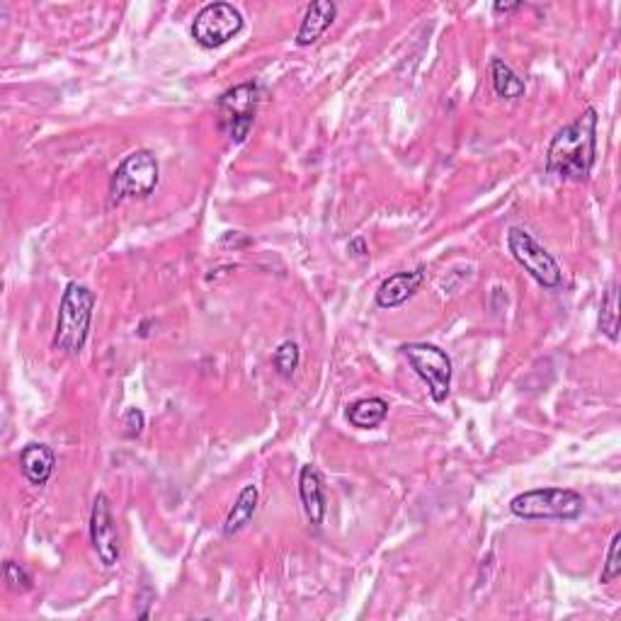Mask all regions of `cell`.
<instances>
[{
	"label": "cell",
	"instance_id": "6da1fadb",
	"mask_svg": "<svg viewBox=\"0 0 621 621\" xmlns=\"http://www.w3.org/2000/svg\"><path fill=\"white\" fill-rule=\"evenodd\" d=\"M597 122V110L588 107L571 124L558 129L546 148V173L561 180H588L597 161Z\"/></svg>",
	"mask_w": 621,
	"mask_h": 621
},
{
	"label": "cell",
	"instance_id": "7a4b0ae2",
	"mask_svg": "<svg viewBox=\"0 0 621 621\" xmlns=\"http://www.w3.org/2000/svg\"><path fill=\"white\" fill-rule=\"evenodd\" d=\"M95 294L85 284L68 282L59 301V316H56L54 347L68 357H78L83 352L93 323Z\"/></svg>",
	"mask_w": 621,
	"mask_h": 621
},
{
	"label": "cell",
	"instance_id": "3957f363",
	"mask_svg": "<svg viewBox=\"0 0 621 621\" xmlns=\"http://www.w3.org/2000/svg\"><path fill=\"white\" fill-rule=\"evenodd\" d=\"M510 512L520 520H578L585 498L571 488H534L510 500Z\"/></svg>",
	"mask_w": 621,
	"mask_h": 621
},
{
	"label": "cell",
	"instance_id": "277c9868",
	"mask_svg": "<svg viewBox=\"0 0 621 621\" xmlns=\"http://www.w3.org/2000/svg\"><path fill=\"white\" fill-rule=\"evenodd\" d=\"M161 180V165L158 158L146 148L124 156V161L117 165L110 180V204L119 207L127 199H144L153 195Z\"/></svg>",
	"mask_w": 621,
	"mask_h": 621
},
{
	"label": "cell",
	"instance_id": "5b68a950",
	"mask_svg": "<svg viewBox=\"0 0 621 621\" xmlns=\"http://www.w3.org/2000/svg\"><path fill=\"white\" fill-rule=\"evenodd\" d=\"M262 95H265L262 85L250 81L236 85V88H229L221 95L219 102H216L219 127L233 144H243L248 139L250 129L255 124V115H258Z\"/></svg>",
	"mask_w": 621,
	"mask_h": 621
},
{
	"label": "cell",
	"instance_id": "8992f818",
	"mask_svg": "<svg viewBox=\"0 0 621 621\" xmlns=\"http://www.w3.org/2000/svg\"><path fill=\"white\" fill-rule=\"evenodd\" d=\"M507 250L524 267V272L544 289H558L563 284V272L556 258L529 231L512 226L507 231Z\"/></svg>",
	"mask_w": 621,
	"mask_h": 621
},
{
	"label": "cell",
	"instance_id": "52a82bcc",
	"mask_svg": "<svg viewBox=\"0 0 621 621\" xmlns=\"http://www.w3.org/2000/svg\"><path fill=\"white\" fill-rule=\"evenodd\" d=\"M403 355L413 372L427 384L430 398L435 403H444L452 386V357L442 347L430 343H408L403 345Z\"/></svg>",
	"mask_w": 621,
	"mask_h": 621
},
{
	"label": "cell",
	"instance_id": "ba28073f",
	"mask_svg": "<svg viewBox=\"0 0 621 621\" xmlns=\"http://www.w3.org/2000/svg\"><path fill=\"white\" fill-rule=\"evenodd\" d=\"M243 32L241 10L231 3H209L195 15L192 39L202 49H219Z\"/></svg>",
	"mask_w": 621,
	"mask_h": 621
},
{
	"label": "cell",
	"instance_id": "9c48e42d",
	"mask_svg": "<svg viewBox=\"0 0 621 621\" xmlns=\"http://www.w3.org/2000/svg\"><path fill=\"white\" fill-rule=\"evenodd\" d=\"M90 541H93V549L102 566L115 568L119 563V556H122V544H119L110 498L105 493L95 495L93 512H90Z\"/></svg>",
	"mask_w": 621,
	"mask_h": 621
},
{
	"label": "cell",
	"instance_id": "30bf717a",
	"mask_svg": "<svg viewBox=\"0 0 621 621\" xmlns=\"http://www.w3.org/2000/svg\"><path fill=\"white\" fill-rule=\"evenodd\" d=\"M425 282V267L420 265L413 272H396V275L386 277L381 287L376 289V306L379 309H396V306L406 304V301L420 289Z\"/></svg>",
	"mask_w": 621,
	"mask_h": 621
},
{
	"label": "cell",
	"instance_id": "8fae6325",
	"mask_svg": "<svg viewBox=\"0 0 621 621\" xmlns=\"http://www.w3.org/2000/svg\"><path fill=\"white\" fill-rule=\"evenodd\" d=\"M338 17V5L333 0H316L306 8L299 32H296V47H311L326 34V30Z\"/></svg>",
	"mask_w": 621,
	"mask_h": 621
},
{
	"label": "cell",
	"instance_id": "7c38bea8",
	"mask_svg": "<svg viewBox=\"0 0 621 621\" xmlns=\"http://www.w3.org/2000/svg\"><path fill=\"white\" fill-rule=\"evenodd\" d=\"M299 498L304 505L306 517L313 527H321L326 520V491H323V478L313 466H301L299 474Z\"/></svg>",
	"mask_w": 621,
	"mask_h": 621
},
{
	"label": "cell",
	"instance_id": "4fadbf2b",
	"mask_svg": "<svg viewBox=\"0 0 621 621\" xmlns=\"http://www.w3.org/2000/svg\"><path fill=\"white\" fill-rule=\"evenodd\" d=\"M56 454L49 444L32 442L20 452V471L32 486H47L51 474H54Z\"/></svg>",
	"mask_w": 621,
	"mask_h": 621
},
{
	"label": "cell",
	"instance_id": "5bb4252c",
	"mask_svg": "<svg viewBox=\"0 0 621 621\" xmlns=\"http://www.w3.org/2000/svg\"><path fill=\"white\" fill-rule=\"evenodd\" d=\"M258 500H260L258 486H253V483L238 493L236 503H233L229 515H226L224 520V537H236V534H241L243 529L248 527L250 520L255 517V512H258Z\"/></svg>",
	"mask_w": 621,
	"mask_h": 621
},
{
	"label": "cell",
	"instance_id": "9a60e30c",
	"mask_svg": "<svg viewBox=\"0 0 621 621\" xmlns=\"http://www.w3.org/2000/svg\"><path fill=\"white\" fill-rule=\"evenodd\" d=\"M345 415L347 423L357 427V430H374V427H379L386 420V415H389V403H386L384 398L376 396L360 398V401H355L350 408H347Z\"/></svg>",
	"mask_w": 621,
	"mask_h": 621
},
{
	"label": "cell",
	"instance_id": "2e32d148",
	"mask_svg": "<svg viewBox=\"0 0 621 621\" xmlns=\"http://www.w3.org/2000/svg\"><path fill=\"white\" fill-rule=\"evenodd\" d=\"M491 78H493V90L505 100H515L522 98L527 85L510 66L505 64L503 59H493L491 61Z\"/></svg>",
	"mask_w": 621,
	"mask_h": 621
},
{
	"label": "cell",
	"instance_id": "e0dca14e",
	"mask_svg": "<svg viewBox=\"0 0 621 621\" xmlns=\"http://www.w3.org/2000/svg\"><path fill=\"white\" fill-rule=\"evenodd\" d=\"M600 330L609 340L619 338V292L617 284H609L605 296H602L600 306Z\"/></svg>",
	"mask_w": 621,
	"mask_h": 621
},
{
	"label": "cell",
	"instance_id": "ac0fdd59",
	"mask_svg": "<svg viewBox=\"0 0 621 621\" xmlns=\"http://www.w3.org/2000/svg\"><path fill=\"white\" fill-rule=\"evenodd\" d=\"M299 360H301V352L294 340H284V343L275 350V355H272L275 372L282 376V379H292L296 369H299Z\"/></svg>",
	"mask_w": 621,
	"mask_h": 621
},
{
	"label": "cell",
	"instance_id": "d6986e66",
	"mask_svg": "<svg viewBox=\"0 0 621 621\" xmlns=\"http://www.w3.org/2000/svg\"><path fill=\"white\" fill-rule=\"evenodd\" d=\"M3 575H5V583H8V588L13 592H30L32 590V578L30 573L25 571V568L20 566V563L15 561H5L3 566Z\"/></svg>",
	"mask_w": 621,
	"mask_h": 621
},
{
	"label": "cell",
	"instance_id": "ffe728a7",
	"mask_svg": "<svg viewBox=\"0 0 621 621\" xmlns=\"http://www.w3.org/2000/svg\"><path fill=\"white\" fill-rule=\"evenodd\" d=\"M619 546H621V534L617 532L609 541V549H607V561L602 566V583L609 585L621 575V556H619Z\"/></svg>",
	"mask_w": 621,
	"mask_h": 621
},
{
	"label": "cell",
	"instance_id": "44dd1931",
	"mask_svg": "<svg viewBox=\"0 0 621 621\" xmlns=\"http://www.w3.org/2000/svg\"><path fill=\"white\" fill-rule=\"evenodd\" d=\"M122 427H124V435H127L129 440H136V437H139L146 427L144 413H141L139 408L127 410V415H124V420H122Z\"/></svg>",
	"mask_w": 621,
	"mask_h": 621
},
{
	"label": "cell",
	"instance_id": "7402d4cb",
	"mask_svg": "<svg viewBox=\"0 0 621 621\" xmlns=\"http://www.w3.org/2000/svg\"><path fill=\"white\" fill-rule=\"evenodd\" d=\"M219 243H221V248H226V246L246 248V246H250V238L243 236L241 231H229V233H224V238H221Z\"/></svg>",
	"mask_w": 621,
	"mask_h": 621
},
{
	"label": "cell",
	"instance_id": "603a6c76",
	"mask_svg": "<svg viewBox=\"0 0 621 621\" xmlns=\"http://www.w3.org/2000/svg\"><path fill=\"white\" fill-rule=\"evenodd\" d=\"M347 250H350L355 258H367V246H364L362 238H355V241H350V246H347Z\"/></svg>",
	"mask_w": 621,
	"mask_h": 621
},
{
	"label": "cell",
	"instance_id": "cb8c5ba5",
	"mask_svg": "<svg viewBox=\"0 0 621 621\" xmlns=\"http://www.w3.org/2000/svg\"><path fill=\"white\" fill-rule=\"evenodd\" d=\"M522 3H495L493 10L495 13H515V10H520Z\"/></svg>",
	"mask_w": 621,
	"mask_h": 621
}]
</instances>
